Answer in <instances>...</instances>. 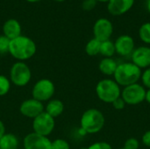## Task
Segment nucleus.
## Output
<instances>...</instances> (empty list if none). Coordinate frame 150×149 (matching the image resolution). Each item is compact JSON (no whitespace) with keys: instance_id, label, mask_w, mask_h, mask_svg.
Returning a JSON list of instances; mask_svg holds the SVG:
<instances>
[{"instance_id":"1","label":"nucleus","mask_w":150,"mask_h":149,"mask_svg":"<svg viewBox=\"0 0 150 149\" xmlns=\"http://www.w3.org/2000/svg\"><path fill=\"white\" fill-rule=\"evenodd\" d=\"M36 49L35 42L27 36L20 35L10 40L9 53L20 61L32 58L35 54Z\"/></svg>"},{"instance_id":"2","label":"nucleus","mask_w":150,"mask_h":149,"mask_svg":"<svg viewBox=\"0 0 150 149\" xmlns=\"http://www.w3.org/2000/svg\"><path fill=\"white\" fill-rule=\"evenodd\" d=\"M142 71L140 68L131 62H123L118 65L113 75V80L122 87L137 83L141 80Z\"/></svg>"},{"instance_id":"3","label":"nucleus","mask_w":150,"mask_h":149,"mask_svg":"<svg viewBox=\"0 0 150 149\" xmlns=\"http://www.w3.org/2000/svg\"><path fill=\"white\" fill-rule=\"evenodd\" d=\"M105 123V119L102 112L98 109H89L85 111L80 119L81 129L89 134L99 133Z\"/></svg>"},{"instance_id":"4","label":"nucleus","mask_w":150,"mask_h":149,"mask_svg":"<svg viewBox=\"0 0 150 149\" xmlns=\"http://www.w3.org/2000/svg\"><path fill=\"white\" fill-rule=\"evenodd\" d=\"M96 94L100 101L105 104H112L120 97L121 89L113 79H102L96 85Z\"/></svg>"},{"instance_id":"5","label":"nucleus","mask_w":150,"mask_h":149,"mask_svg":"<svg viewBox=\"0 0 150 149\" xmlns=\"http://www.w3.org/2000/svg\"><path fill=\"white\" fill-rule=\"evenodd\" d=\"M146 91V88L142 84L137 83L123 87L120 97L127 105H137L145 101Z\"/></svg>"},{"instance_id":"6","label":"nucleus","mask_w":150,"mask_h":149,"mask_svg":"<svg viewBox=\"0 0 150 149\" xmlns=\"http://www.w3.org/2000/svg\"><path fill=\"white\" fill-rule=\"evenodd\" d=\"M31 69L23 61L14 63L10 71V78L11 83L18 87L25 86L31 80Z\"/></svg>"},{"instance_id":"7","label":"nucleus","mask_w":150,"mask_h":149,"mask_svg":"<svg viewBox=\"0 0 150 149\" xmlns=\"http://www.w3.org/2000/svg\"><path fill=\"white\" fill-rule=\"evenodd\" d=\"M55 87L52 81L49 79H41L38 81L33 88L32 95L33 98L44 102L49 100L54 94Z\"/></svg>"},{"instance_id":"8","label":"nucleus","mask_w":150,"mask_h":149,"mask_svg":"<svg viewBox=\"0 0 150 149\" xmlns=\"http://www.w3.org/2000/svg\"><path fill=\"white\" fill-rule=\"evenodd\" d=\"M54 119L48 115L46 112H43L39 116L33 119V133L42 136H48L54 128Z\"/></svg>"},{"instance_id":"9","label":"nucleus","mask_w":150,"mask_h":149,"mask_svg":"<svg viewBox=\"0 0 150 149\" xmlns=\"http://www.w3.org/2000/svg\"><path fill=\"white\" fill-rule=\"evenodd\" d=\"M112 32H113L112 23L105 18H98L93 25L94 38L99 40L100 42L110 40V38L112 35Z\"/></svg>"},{"instance_id":"10","label":"nucleus","mask_w":150,"mask_h":149,"mask_svg":"<svg viewBox=\"0 0 150 149\" xmlns=\"http://www.w3.org/2000/svg\"><path fill=\"white\" fill-rule=\"evenodd\" d=\"M52 141L47 137L35 133L27 134L23 141L25 149H51Z\"/></svg>"},{"instance_id":"11","label":"nucleus","mask_w":150,"mask_h":149,"mask_svg":"<svg viewBox=\"0 0 150 149\" xmlns=\"http://www.w3.org/2000/svg\"><path fill=\"white\" fill-rule=\"evenodd\" d=\"M20 113L27 118L34 119L44 112L43 104L34 98L25 100L19 107Z\"/></svg>"},{"instance_id":"12","label":"nucleus","mask_w":150,"mask_h":149,"mask_svg":"<svg viewBox=\"0 0 150 149\" xmlns=\"http://www.w3.org/2000/svg\"><path fill=\"white\" fill-rule=\"evenodd\" d=\"M116 53L120 56H129L135 49V44L133 37L127 34L120 35L114 42Z\"/></svg>"},{"instance_id":"13","label":"nucleus","mask_w":150,"mask_h":149,"mask_svg":"<svg viewBox=\"0 0 150 149\" xmlns=\"http://www.w3.org/2000/svg\"><path fill=\"white\" fill-rule=\"evenodd\" d=\"M132 62L141 69L150 67V47L147 46L138 47L131 54Z\"/></svg>"},{"instance_id":"14","label":"nucleus","mask_w":150,"mask_h":149,"mask_svg":"<svg viewBox=\"0 0 150 149\" xmlns=\"http://www.w3.org/2000/svg\"><path fill=\"white\" fill-rule=\"evenodd\" d=\"M134 4V0H110L107 10L113 16H120L127 13Z\"/></svg>"},{"instance_id":"15","label":"nucleus","mask_w":150,"mask_h":149,"mask_svg":"<svg viewBox=\"0 0 150 149\" xmlns=\"http://www.w3.org/2000/svg\"><path fill=\"white\" fill-rule=\"evenodd\" d=\"M21 31H22L21 25L15 18H9L3 25L4 35L6 38H8L10 40L20 36Z\"/></svg>"},{"instance_id":"16","label":"nucleus","mask_w":150,"mask_h":149,"mask_svg":"<svg viewBox=\"0 0 150 149\" xmlns=\"http://www.w3.org/2000/svg\"><path fill=\"white\" fill-rule=\"evenodd\" d=\"M118 65L119 64L113 58H104L98 64V69L105 76H113Z\"/></svg>"},{"instance_id":"17","label":"nucleus","mask_w":150,"mask_h":149,"mask_svg":"<svg viewBox=\"0 0 150 149\" xmlns=\"http://www.w3.org/2000/svg\"><path fill=\"white\" fill-rule=\"evenodd\" d=\"M64 111V104L60 99L50 100L46 106V112L54 119L59 117Z\"/></svg>"},{"instance_id":"18","label":"nucleus","mask_w":150,"mask_h":149,"mask_svg":"<svg viewBox=\"0 0 150 149\" xmlns=\"http://www.w3.org/2000/svg\"><path fill=\"white\" fill-rule=\"evenodd\" d=\"M18 147V140L12 133H5L0 140L1 149H17Z\"/></svg>"},{"instance_id":"19","label":"nucleus","mask_w":150,"mask_h":149,"mask_svg":"<svg viewBox=\"0 0 150 149\" xmlns=\"http://www.w3.org/2000/svg\"><path fill=\"white\" fill-rule=\"evenodd\" d=\"M99 54L105 56V58H112L116 54L114 42H112L111 40L101 42Z\"/></svg>"},{"instance_id":"20","label":"nucleus","mask_w":150,"mask_h":149,"mask_svg":"<svg viewBox=\"0 0 150 149\" xmlns=\"http://www.w3.org/2000/svg\"><path fill=\"white\" fill-rule=\"evenodd\" d=\"M100 46H101V42L97 39L93 38L87 42L85 46V52L90 56H95L99 54Z\"/></svg>"},{"instance_id":"21","label":"nucleus","mask_w":150,"mask_h":149,"mask_svg":"<svg viewBox=\"0 0 150 149\" xmlns=\"http://www.w3.org/2000/svg\"><path fill=\"white\" fill-rule=\"evenodd\" d=\"M139 37L142 42L150 45V22L144 23L139 29Z\"/></svg>"},{"instance_id":"22","label":"nucleus","mask_w":150,"mask_h":149,"mask_svg":"<svg viewBox=\"0 0 150 149\" xmlns=\"http://www.w3.org/2000/svg\"><path fill=\"white\" fill-rule=\"evenodd\" d=\"M10 88H11L10 80L6 76L0 75V97L6 95L9 92Z\"/></svg>"},{"instance_id":"23","label":"nucleus","mask_w":150,"mask_h":149,"mask_svg":"<svg viewBox=\"0 0 150 149\" xmlns=\"http://www.w3.org/2000/svg\"><path fill=\"white\" fill-rule=\"evenodd\" d=\"M51 149H70L69 142L63 139H56L51 143Z\"/></svg>"},{"instance_id":"24","label":"nucleus","mask_w":150,"mask_h":149,"mask_svg":"<svg viewBox=\"0 0 150 149\" xmlns=\"http://www.w3.org/2000/svg\"><path fill=\"white\" fill-rule=\"evenodd\" d=\"M10 47V40L6 38L4 35L0 36V54H4L9 53Z\"/></svg>"},{"instance_id":"25","label":"nucleus","mask_w":150,"mask_h":149,"mask_svg":"<svg viewBox=\"0 0 150 149\" xmlns=\"http://www.w3.org/2000/svg\"><path fill=\"white\" fill-rule=\"evenodd\" d=\"M123 148L125 149H139L140 142L136 138H128L125 141Z\"/></svg>"},{"instance_id":"26","label":"nucleus","mask_w":150,"mask_h":149,"mask_svg":"<svg viewBox=\"0 0 150 149\" xmlns=\"http://www.w3.org/2000/svg\"><path fill=\"white\" fill-rule=\"evenodd\" d=\"M141 80H142V85L145 88H148V90L150 89V67L146 68L142 72V76H141Z\"/></svg>"},{"instance_id":"27","label":"nucleus","mask_w":150,"mask_h":149,"mask_svg":"<svg viewBox=\"0 0 150 149\" xmlns=\"http://www.w3.org/2000/svg\"><path fill=\"white\" fill-rule=\"evenodd\" d=\"M87 149H112V148L106 141H98L89 146Z\"/></svg>"},{"instance_id":"28","label":"nucleus","mask_w":150,"mask_h":149,"mask_svg":"<svg viewBox=\"0 0 150 149\" xmlns=\"http://www.w3.org/2000/svg\"><path fill=\"white\" fill-rule=\"evenodd\" d=\"M97 5V1L96 0H83L82 4V8L84 11H91L93 10Z\"/></svg>"},{"instance_id":"29","label":"nucleus","mask_w":150,"mask_h":149,"mask_svg":"<svg viewBox=\"0 0 150 149\" xmlns=\"http://www.w3.org/2000/svg\"><path fill=\"white\" fill-rule=\"evenodd\" d=\"M112 107L115 109V110H119V111H120V110H123L125 107H126V103H125V101L121 98V97H119V98H117L115 101H113L112 103Z\"/></svg>"},{"instance_id":"30","label":"nucleus","mask_w":150,"mask_h":149,"mask_svg":"<svg viewBox=\"0 0 150 149\" xmlns=\"http://www.w3.org/2000/svg\"><path fill=\"white\" fill-rule=\"evenodd\" d=\"M142 142L147 148H150V130L145 132L142 137Z\"/></svg>"},{"instance_id":"31","label":"nucleus","mask_w":150,"mask_h":149,"mask_svg":"<svg viewBox=\"0 0 150 149\" xmlns=\"http://www.w3.org/2000/svg\"><path fill=\"white\" fill-rule=\"evenodd\" d=\"M4 134H5V127H4V123L0 120V140Z\"/></svg>"},{"instance_id":"32","label":"nucleus","mask_w":150,"mask_h":149,"mask_svg":"<svg viewBox=\"0 0 150 149\" xmlns=\"http://www.w3.org/2000/svg\"><path fill=\"white\" fill-rule=\"evenodd\" d=\"M145 101L147 103H149L150 105V89H149L147 91H146V97H145Z\"/></svg>"},{"instance_id":"33","label":"nucleus","mask_w":150,"mask_h":149,"mask_svg":"<svg viewBox=\"0 0 150 149\" xmlns=\"http://www.w3.org/2000/svg\"><path fill=\"white\" fill-rule=\"evenodd\" d=\"M147 9H148V11L150 13V0H148V3H147Z\"/></svg>"},{"instance_id":"34","label":"nucleus","mask_w":150,"mask_h":149,"mask_svg":"<svg viewBox=\"0 0 150 149\" xmlns=\"http://www.w3.org/2000/svg\"><path fill=\"white\" fill-rule=\"evenodd\" d=\"M97 2H100V3H107L108 4V2L110 1V0H96Z\"/></svg>"},{"instance_id":"35","label":"nucleus","mask_w":150,"mask_h":149,"mask_svg":"<svg viewBox=\"0 0 150 149\" xmlns=\"http://www.w3.org/2000/svg\"><path fill=\"white\" fill-rule=\"evenodd\" d=\"M25 1H27V2H29V3H36V2H39V1H40V0H25Z\"/></svg>"},{"instance_id":"36","label":"nucleus","mask_w":150,"mask_h":149,"mask_svg":"<svg viewBox=\"0 0 150 149\" xmlns=\"http://www.w3.org/2000/svg\"><path fill=\"white\" fill-rule=\"evenodd\" d=\"M54 1H55V2H63L65 0H54Z\"/></svg>"},{"instance_id":"37","label":"nucleus","mask_w":150,"mask_h":149,"mask_svg":"<svg viewBox=\"0 0 150 149\" xmlns=\"http://www.w3.org/2000/svg\"><path fill=\"white\" fill-rule=\"evenodd\" d=\"M119 149H125L124 148H119Z\"/></svg>"},{"instance_id":"38","label":"nucleus","mask_w":150,"mask_h":149,"mask_svg":"<svg viewBox=\"0 0 150 149\" xmlns=\"http://www.w3.org/2000/svg\"><path fill=\"white\" fill-rule=\"evenodd\" d=\"M0 149H1V148H0Z\"/></svg>"}]
</instances>
